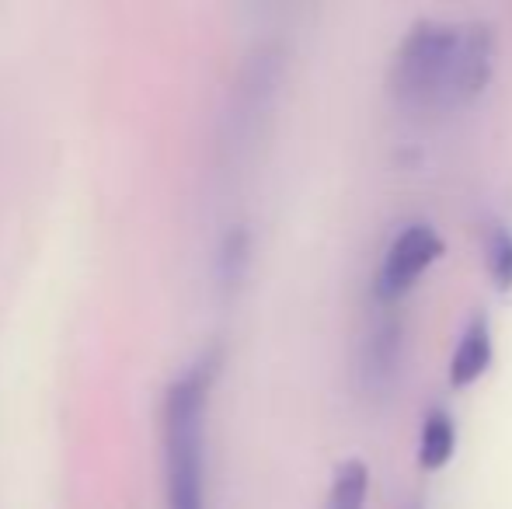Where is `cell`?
I'll list each match as a JSON object with an SVG mask.
<instances>
[{"instance_id":"cell-8","label":"cell","mask_w":512,"mask_h":509,"mask_svg":"<svg viewBox=\"0 0 512 509\" xmlns=\"http://www.w3.org/2000/svg\"><path fill=\"white\" fill-rule=\"evenodd\" d=\"M485 262L495 290H512V231L506 224H492L485 234Z\"/></svg>"},{"instance_id":"cell-2","label":"cell","mask_w":512,"mask_h":509,"mask_svg":"<svg viewBox=\"0 0 512 509\" xmlns=\"http://www.w3.org/2000/svg\"><path fill=\"white\" fill-rule=\"evenodd\" d=\"M220 353L209 349L164 387V485L168 509H206V412Z\"/></svg>"},{"instance_id":"cell-4","label":"cell","mask_w":512,"mask_h":509,"mask_svg":"<svg viewBox=\"0 0 512 509\" xmlns=\"http://www.w3.org/2000/svg\"><path fill=\"white\" fill-rule=\"evenodd\" d=\"M495 360V346H492V325H488L485 314H474L467 321L464 335H460L457 349L450 356V384L453 387H471L474 381L488 374Z\"/></svg>"},{"instance_id":"cell-1","label":"cell","mask_w":512,"mask_h":509,"mask_svg":"<svg viewBox=\"0 0 512 509\" xmlns=\"http://www.w3.org/2000/svg\"><path fill=\"white\" fill-rule=\"evenodd\" d=\"M495 74V32L488 21L425 18L408 28L391 60V95L418 112L460 109Z\"/></svg>"},{"instance_id":"cell-3","label":"cell","mask_w":512,"mask_h":509,"mask_svg":"<svg viewBox=\"0 0 512 509\" xmlns=\"http://www.w3.org/2000/svg\"><path fill=\"white\" fill-rule=\"evenodd\" d=\"M443 252H446V241L439 238L436 227L408 224L405 231L394 234V241L384 252V262H380L377 272V297L401 300L418 283V276L443 258Z\"/></svg>"},{"instance_id":"cell-5","label":"cell","mask_w":512,"mask_h":509,"mask_svg":"<svg viewBox=\"0 0 512 509\" xmlns=\"http://www.w3.org/2000/svg\"><path fill=\"white\" fill-rule=\"evenodd\" d=\"M457 454V426H453L450 412L432 408L425 412L422 429H418V468L439 471L453 461Z\"/></svg>"},{"instance_id":"cell-6","label":"cell","mask_w":512,"mask_h":509,"mask_svg":"<svg viewBox=\"0 0 512 509\" xmlns=\"http://www.w3.org/2000/svg\"><path fill=\"white\" fill-rule=\"evenodd\" d=\"M366 492H370V468L359 457H349L335 468L324 509H363Z\"/></svg>"},{"instance_id":"cell-7","label":"cell","mask_w":512,"mask_h":509,"mask_svg":"<svg viewBox=\"0 0 512 509\" xmlns=\"http://www.w3.org/2000/svg\"><path fill=\"white\" fill-rule=\"evenodd\" d=\"M248 255H251V238L244 227H234L230 234H223L220 252H216V279H220V286L241 283L244 269H248Z\"/></svg>"}]
</instances>
